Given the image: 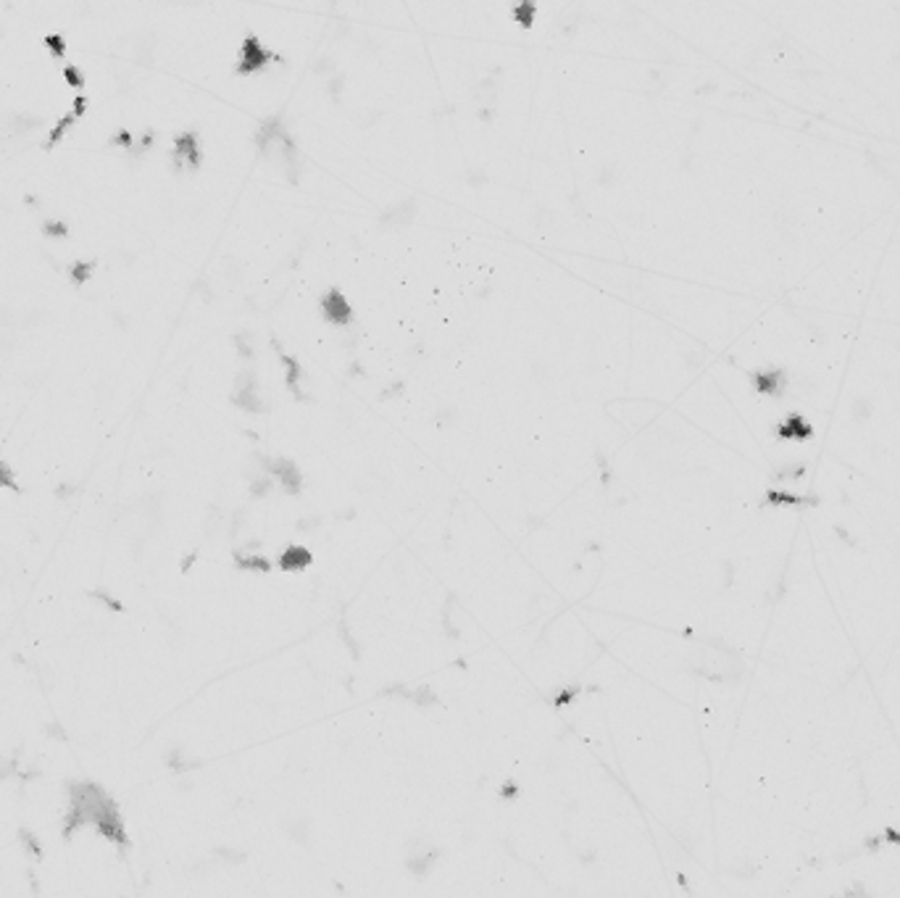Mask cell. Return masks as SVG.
Instances as JSON below:
<instances>
[{
  "label": "cell",
  "instance_id": "obj_1",
  "mask_svg": "<svg viewBox=\"0 0 900 898\" xmlns=\"http://www.w3.org/2000/svg\"><path fill=\"white\" fill-rule=\"evenodd\" d=\"M200 163V145H198L195 132H185L179 135V140L174 145V166L176 169H195Z\"/></svg>",
  "mask_w": 900,
  "mask_h": 898
},
{
  "label": "cell",
  "instance_id": "obj_2",
  "mask_svg": "<svg viewBox=\"0 0 900 898\" xmlns=\"http://www.w3.org/2000/svg\"><path fill=\"white\" fill-rule=\"evenodd\" d=\"M266 61H269V50H266V48H261L256 40H248V43L242 45V55H240V66H242V72L261 69V66H266Z\"/></svg>",
  "mask_w": 900,
  "mask_h": 898
},
{
  "label": "cell",
  "instance_id": "obj_3",
  "mask_svg": "<svg viewBox=\"0 0 900 898\" xmlns=\"http://www.w3.org/2000/svg\"><path fill=\"white\" fill-rule=\"evenodd\" d=\"M324 308H326V314L332 316V319H337V322H345V319H347L345 298H340L337 292H332L329 298H324Z\"/></svg>",
  "mask_w": 900,
  "mask_h": 898
}]
</instances>
